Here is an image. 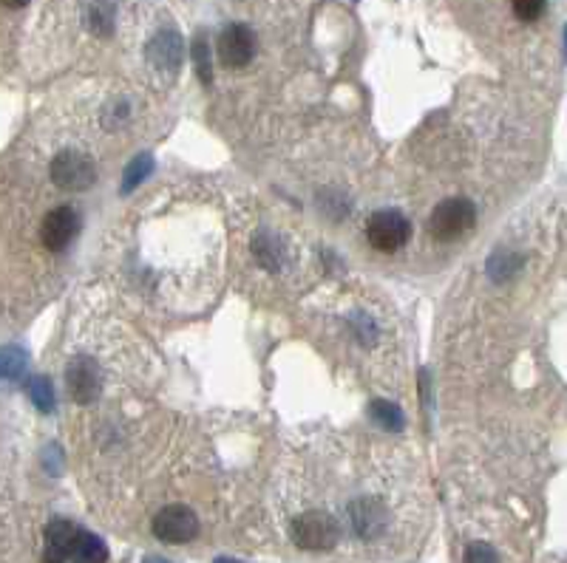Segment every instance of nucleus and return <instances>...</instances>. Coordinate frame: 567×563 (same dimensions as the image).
<instances>
[{
	"label": "nucleus",
	"mask_w": 567,
	"mask_h": 563,
	"mask_svg": "<svg viewBox=\"0 0 567 563\" xmlns=\"http://www.w3.org/2000/svg\"><path fill=\"white\" fill-rule=\"evenodd\" d=\"M369 413H371V420L386 430H400L403 422H406L403 411L392 403H386V399H375V403L369 405Z\"/></svg>",
	"instance_id": "nucleus-17"
},
{
	"label": "nucleus",
	"mask_w": 567,
	"mask_h": 563,
	"mask_svg": "<svg viewBox=\"0 0 567 563\" xmlns=\"http://www.w3.org/2000/svg\"><path fill=\"white\" fill-rule=\"evenodd\" d=\"M476 221V207L468 198H446L440 202L429 218V232L437 241H457L474 227Z\"/></svg>",
	"instance_id": "nucleus-2"
},
{
	"label": "nucleus",
	"mask_w": 567,
	"mask_h": 563,
	"mask_svg": "<svg viewBox=\"0 0 567 563\" xmlns=\"http://www.w3.org/2000/svg\"><path fill=\"white\" fill-rule=\"evenodd\" d=\"M80 530L65 518H55L46 530V563H68Z\"/></svg>",
	"instance_id": "nucleus-11"
},
{
	"label": "nucleus",
	"mask_w": 567,
	"mask_h": 563,
	"mask_svg": "<svg viewBox=\"0 0 567 563\" xmlns=\"http://www.w3.org/2000/svg\"><path fill=\"white\" fill-rule=\"evenodd\" d=\"M153 170V159L148 156V153H142V156H136L134 161H131V165L126 168V173H122V185H119V190L122 193H134L139 185H142V181H145L148 178V173Z\"/></svg>",
	"instance_id": "nucleus-16"
},
{
	"label": "nucleus",
	"mask_w": 567,
	"mask_h": 563,
	"mask_svg": "<svg viewBox=\"0 0 567 563\" xmlns=\"http://www.w3.org/2000/svg\"><path fill=\"white\" fill-rule=\"evenodd\" d=\"M292 541L298 543L301 550H310V552H324L332 550L335 543L341 538V526L329 513L324 510H310V513H301L292 521V530H290Z\"/></svg>",
	"instance_id": "nucleus-1"
},
{
	"label": "nucleus",
	"mask_w": 567,
	"mask_h": 563,
	"mask_svg": "<svg viewBox=\"0 0 567 563\" xmlns=\"http://www.w3.org/2000/svg\"><path fill=\"white\" fill-rule=\"evenodd\" d=\"M29 396H31V403L38 405L43 413L48 411H55V388H51L48 383V377H31L29 379Z\"/></svg>",
	"instance_id": "nucleus-20"
},
{
	"label": "nucleus",
	"mask_w": 567,
	"mask_h": 563,
	"mask_svg": "<svg viewBox=\"0 0 567 563\" xmlns=\"http://www.w3.org/2000/svg\"><path fill=\"white\" fill-rule=\"evenodd\" d=\"M190 60H193V68H196V74L205 85H210L213 80V65H210V43H207V34L199 31L196 38H193L190 43Z\"/></svg>",
	"instance_id": "nucleus-14"
},
{
	"label": "nucleus",
	"mask_w": 567,
	"mask_h": 563,
	"mask_svg": "<svg viewBox=\"0 0 567 563\" xmlns=\"http://www.w3.org/2000/svg\"><path fill=\"white\" fill-rule=\"evenodd\" d=\"M26 371V354L17 346L0 349V379H17Z\"/></svg>",
	"instance_id": "nucleus-19"
},
{
	"label": "nucleus",
	"mask_w": 567,
	"mask_h": 563,
	"mask_svg": "<svg viewBox=\"0 0 567 563\" xmlns=\"http://www.w3.org/2000/svg\"><path fill=\"white\" fill-rule=\"evenodd\" d=\"M253 256L258 258V264L264 269H278L281 261H284V249H281V244L273 238L270 232H261L258 238L253 241Z\"/></svg>",
	"instance_id": "nucleus-13"
},
{
	"label": "nucleus",
	"mask_w": 567,
	"mask_h": 563,
	"mask_svg": "<svg viewBox=\"0 0 567 563\" xmlns=\"http://www.w3.org/2000/svg\"><path fill=\"white\" fill-rule=\"evenodd\" d=\"M256 54V34L244 23H230L219 34V60L227 68H244Z\"/></svg>",
	"instance_id": "nucleus-7"
},
{
	"label": "nucleus",
	"mask_w": 567,
	"mask_h": 563,
	"mask_svg": "<svg viewBox=\"0 0 567 563\" xmlns=\"http://www.w3.org/2000/svg\"><path fill=\"white\" fill-rule=\"evenodd\" d=\"M564 46H567V29H564Z\"/></svg>",
	"instance_id": "nucleus-24"
},
{
	"label": "nucleus",
	"mask_w": 567,
	"mask_h": 563,
	"mask_svg": "<svg viewBox=\"0 0 567 563\" xmlns=\"http://www.w3.org/2000/svg\"><path fill=\"white\" fill-rule=\"evenodd\" d=\"M349 521H352V530L358 538L371 541V538H380L386 533V510L383 504L375 498H358L349 504Z\"/></svg>",
	"instance_id": "nucleus-9"
},
{
	"label": "nucleus",
	"mask_w": 567,
	"mask_h": 563,
	"mask_svg": "<svg viewBox=\"0 0 567 563\" xmlns=\"http://www.w3.org/2000/svg\"><path fill=\"white\" fill-rule=\"evenodd\" d=\"M88 26H92V31L100 34V38L114 31V4L111 0H94L92 9H88Z\"/></svg>",
	"instance_id": "nucleus-15"
},
{
	"label": "nucleus",
	"mask_w": 567,
	"mask_h": 563,
	"mask_svg": "<svg viewBox=\"0 0 567 563\" xmlns=\"http://www.w3.org/2000/svg\"><path fill=\"white\" fill-rule=\"evenodd\" d=\"M412 238L409 218L397 210H378L366 221V241L378 252H397Z\"/></svg>",
	"instance_id": "nucleus-3"
},
{
	"label": "nucleus",
	"mask_w": 567,
	"mask_h": 563,
	"mask_svg": "<svg viewBox=\"0 0 567 563\" xmlns=\"http://www.w3.org/2000/svg\"><path fill=\"white\" fill-rule=\"evenodd\" d=\"M463 563H500V555H496V550L491 547V543L476 541V543H468Z\"/></svg>",
	"instance_id": "nucleus-22"
},
{
	"label": "nucleus",
	"mask_w": 567,
	"mask_h": 563,
	"mask_svg": "<svg viewBox=\"0 0 567 563\" xmlns=\"http://www.w3.org/2000/svg\"><path fill=\"white\" fill-rule=\"evenodd\" d=\"M182 57H185V43H182V34L176 29H162L151 38L148 60L159 71H176L182 65Z\"/></svg>",
	"instance_id": "nucleus-10"
},
{
	"label": "nucleus",
	"mask_w": 567,
	"mask_h": 563,
	"mask_svg": "<svg viewBox=\"0 0 567 563\" xmlns=\"http://www.w3.org/2000/svg\"><path fill=\"white\" fill-rule=\"evenodd\" d=\"M519 266H522L519 256H513V252H496V256L488 261V275L493 281H508L517 275Z\"/></svg>",
	"instance_id": "nucleus-18"
},
{
	"label": "nucleus",
	"mask_w": 567,
	"mask_h": 563,
	"mask_svg": "<svg viewBox=\"0 0 567 563\" xmlns=\"http://www.w3.org/2000/svg\"><path fill=\"white\" fill-rule=\"evenodd\" d=\"M105 558H109V550H105V543L97 535L80 530V538L74 543V552H71V560L68 563H105Z\"/></svg>",
	"instance_id": "nucleus-12"
},
{
	"label": "nucleus",
	"mask_w": 567,
	"mask_h": 563,
	"mask_svg": "<svg viewBox=\"0 0 567 563\" xmlns=\"http://www.w3.org/2000/svg\"><path fill=\"white\" fill-rule=\"evenodd\" d=\"M65 388L71 394V399L80 405L94 403L100 396L102 379H100V368L92 357H74L65 368Z\"/></svg>",
	"instance_id": "nucleus-6"
},
{
	"label": "nucleus",
	"mask_w": 567,
	"mask_h": 563,
	"mask_svg": "<svg viewBox=\"0 0 567 563\" xmlns=\"http://www.w3.org/2000/svg\"><path fill=\"white\" fill-rule=\"evenodd\" d=\"M545 4H547V0H510L513 14H517L519 21H525V23L539 21L542 12H545Z\"/></svg>",
	"instance_id": "nucleus-21"
},
{
	"label": "nucleus",
	"mask_w": 567,
	"mask_h": 563,
	"mask_svg": "<svg viewBox=\"0 0 567 563\" xmlns=\"http://www.w3.org/2000/svg\"><path fill=\"white\" fill-rule=\"evenodd\" d=\"M153 535L165 543H188L199 535V518L185 504H170L153 518Z\"/></svg>",
	"instance_id": "nucleus-5"
},
{
	"label": "nucleus",
	"mask_w": 567,
	"mask_h": 563,
	"mask_svg": "<svg viewBox=\"0 0 567 563\" xmlns=\"http://www.w3.org/2000/svg\"><path fill=\"white\" fill-rule=\"evenodd\" d=\"M29 4V0H0V6H6V9H23Z\"/></svg>",
	"instance_id": "nucleus-23"
},
{
	"label": "nucleus",
	"mask_w": 567,
	"mask_h": 563,
	"mask_svg": "<svg viewBox=\"0 0 567 563\" xmlns=\"http://www.w3.org/2000/svg\"><path fill=\"white\" fill-rule=\"evenodd\" d=\"M51 181L65 193H83L97 181L94 161L80 151H60L48 165Z\"/></svg>",
	"instance_id": "nucleus-4"
},
{
	"label": "nucleus",
	"mask_w": 567,
	"mask_h": 563,
	"mask_svg": "<svg viewBox=\"0 0 567 563\" xmlns=\"http://www.w3.org/2000/svg\"><path fill=\"white\" fill-rule=\"evenodd\" d=\"M80 230V215L74 207H57L51 210L43 218V227H40V238L46 244V249L51 252H63L71 241H74V235Z\"/></svg>",
	"instance_id": "nucleus-8"
}]
</instances>
